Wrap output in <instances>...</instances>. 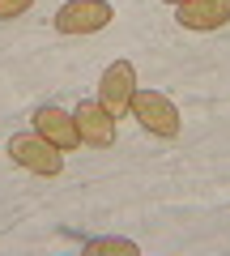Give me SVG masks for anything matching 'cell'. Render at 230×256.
Masks as SVG:
<instances>
[{
  "label": "cell",
  "mask_w": 230,
  "mask_h": 256,
  "mask_svg": "<svg viewBox=\"0 0 230 256\" xmlns=\"http://www.w3.org/2000/svg\"><path fill=\"white\" fill-rule=\"evenodd\" d=\"M60 154H64V150H55L51 141L38 137V132H17V137L9 141V158L13 162L26 166V171H34V175H47V180L64 171V158Z\"/></svg>",
  "instance_id": "cell-1"
},
{
  "label": "cell",
  "mask_w": 230,
  "mask_h": 256,
  "mask_svg": "<svg viewBox=\"0 0 230 256\" xmlns=\"http://www.w3.org/2000/svg\"><path fill=\"white\" fill-rule=\"evenodd\" d=\"M132 116L154 137H179V111H175V102L166 98V94H158V90H137L132 94Z\"/></svg>",
  "instance_id": "cell-2"
},
{
  "label": "cell",
  "mask_w": 230,
  "mask_h": 256,
  "mask_svg": "<svg viewBox=\"0 0 230 256\" xmlns=\"http://www.w3.org/2000/svg\"><path fill=\"white\" fill-rule=\"evenodd\" d=\"M132 94H137V68H132L128 60L107 64V73H102V82H98V102L120 120V116L132 111Z\"/></svg>",
  "instance_id": "cell-3"
},
{
  "label": "cell",
  "mask_w": 230,
  "mask_h": 256,
  "mask_svg": "<svg viewBox=\"0 0 230 256\" xmlns=\"http://www.w3.org/2000/svg\"><path fill=\"white\" fill-rule=\"evenodd\" d=\"M111 18H115V9L107 0H68L55 13V30L60 34H94V30L111 26Z\"/></svg>",
  "instance_id": "cell-4"
},
{
  "label": "cell",
  "mask_w": 230,
  "mask_h": 256,
  "mask_svg": "<svg viewBox=\"0 0 230 256\" xmlns=\"http://www.w3.org/2000/svg\"><path fill=\"white\" fill-rule=\"evenodd\" d=\"M73 120H77V132H81V141H85V146L107 150L111 141H115V116H111V111L102 107V102H77Z\"/></svg>",
  "instance_id": "cell-5"
},
{
  "label": "cell",
  "mask_w": 230,
  "mask_h": 256,
  "mask_svg": "<svg viewBox=\"0 0 230 256\" xmlns=\"http://www.w3.org/2000/svg\"><path fill=\"white\" fill-rule=\"evenodd\" d=\"M34 132L47 137L55 150H77L81 146V132H77V120L60 107H38L34 111Z\"/></svg>",
  "instance_id": "cell-6"
},
{
  "label": "cell",
  "mask_w": 230,
  "mask_h": 256,
  "mask_svg": "<svg viewBox=\"0 0 230 256\" xmlns=\"http://www.w3.org/2000/svg\"><path fill=\"white\" fill-rule=\"evenodd\" d=\"M175 18L184 30H218L230 22V0H184L175 4Z\"/></svg>",
  "instance_id": "cell-7"
},
{
  "label": "cell",
  "mask_w": 230,
  "mask_h": 256,
  "mask_svg": "<svg viewBox=\"0 0 230 256\" xmlns=\"http://www.w3.org/2000/svg\"><path fill=\"white\" fill-rule=\"evenodd\" d=\"M85 252L90 256H137V244L132 239H90Z\"/></svg>",
  "instance_id": "cell-8"
},
{
  "label": "cell",
  "mask_w": 230,
  "mask_h": 256,
  "mask_svg": "<svg viewBox=\"0 0 230 256\" xmlns=\"http://www.w3.org/2000/svg\"><path fill=\"white\" fill-rule=\"evenodd\" d=\"M34 0H0V22H13V18H21V13L30 9Z\"/></svg>",
  "instance_id": "cell-9"
},
{
  "label": "cell",
  "mask_w": 230,
  "mask_h": 256,
  "mask_svg": "<svg viewBox=\"0 0 230 256\" xmlns=\"http://www.w3.org/2000/svg\"><path fill=\"white\" fill-rule=\"evenodd\" d=\"M166 4H184V0H166Z\"/></svg>",
  "instance_id": "cell-10"
}]
</instances>
